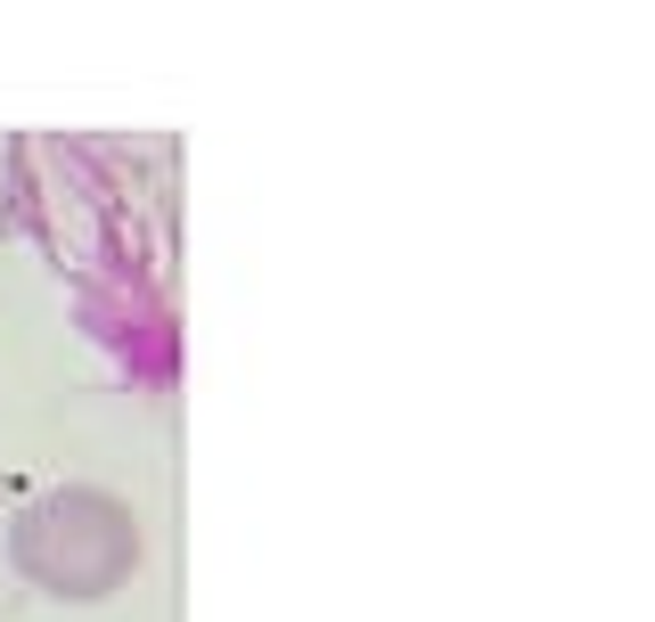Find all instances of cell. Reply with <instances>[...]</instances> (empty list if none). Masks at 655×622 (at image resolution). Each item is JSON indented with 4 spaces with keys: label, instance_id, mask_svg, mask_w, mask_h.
<instances>
[{
    "label": "cell",
    "instance_id": "1",
    "mask_svg": "<svg viewBox=\"0 0 655 622\" xmlns=\"http://www.w3.org/2000/svg\"><path fill=\"white\" fill-rule=\"evenodd\" d=\"M0 549H9V573L50 607H108L123 582H140L147 525L99 484H50L9 516Z\"/></svg>",
    "mask_w": 655,
    "mask_h": 622
}]
</instances>
